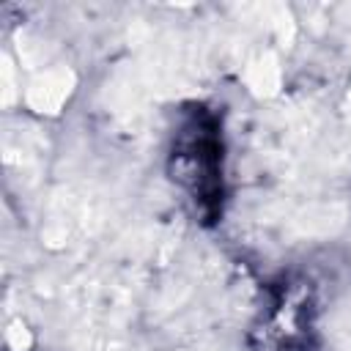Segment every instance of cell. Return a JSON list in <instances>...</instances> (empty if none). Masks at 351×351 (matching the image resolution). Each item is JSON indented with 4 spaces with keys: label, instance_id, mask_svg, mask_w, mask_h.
<instances>
[{
    "label": "cell",
    "instance_id": "cell-1",
    "mask_svg": "<svg viewBox=\"0 0 351 351\" xmlns=\"http://www.w3.org/2000/svg\"><path fill=\"white\" fill-rule=\"evenodd\" d=\"M77 77L71 69H55L47 71L41 77H36L27 90H25V101L30 110L41 112V115H58L66 104V99L74 93Z\"/></svg>",
    "mask_w": 351,
    "mask_h": 351
},
{
    "label": "cell",
    "instance_id": "cell-2",
    "mask_svg": "<svg viewBox=\"0 0 351 351\" xmlns=\"http://www.w3.org/2000/svg\"><path fill=\"white\" fill-rule=\"evenodd\" d=\"M247 88L258 96V99H271L277 90H280V82H282V71H280V60L274 52H263L261 58H255L250 66H247Z\"/></svg>",
    "mask_w": 351,
    "mask_h": 351
},
{
    "label": "cell",
    "instance_id": "cell-3",
    "mask_svg": "<svg viewBox=\"0 0 351 351\" xmlns=\"http://www.w3.org/2000/svg\"><path fill=\"white\" fill-rule=\"evenodd\" d=\"M269 16H271V25H274V33H277L280 44L282 47H291L293 33H296V25H293L291 11L282 3H274V5H269Z\"/></svg>",
    "mask_w": 351,
    "mask_h": 351
},
{
    "label": "cell",
    "instance_id": "cell-4",
    "mask_svg": "<svg viewBox=\"0 0 351 351\" xmlns=\"http://www.w3.org/2000/svg\"><path fill=\"white\" fill-rule=\"evenodd\" d=\"M5 343H8L11 351H30L33 335H30V329L22 321H11L8 329H5Z\"/></svg>",
    "mask_w": 351,
    "mask_h": 351
},
{
    "label": "cell",
    "instance_id": "cell-5",
    "mask_svg": "<svg viewBox=\"0 0 351 351\" xmlns=\"http://www.w3.org/2000/svg\"><path fill=\"white\" fill-rule=\"evenodd\" d=\"M0 80H3V96H0V101H3V107H11L14 99H16V88H14V69H11V58L8 55L0 58Z\"/></svg>",
    "mask_w": 351,
    "mask_h": 351
},
{
    "label": "cell",
    "instance_id": "cell-6",
    "mask_svg": "<svg viewBox=\"0 0 351 351\" xmlns=\"http://www.w3.org/2000/svg\"><path fill=\"white\" fill-rule=\"evenodd\" d=\"M44 241H47L49 247H60V244L66 241V230H60V228H47V230H44Z\"/></svg>",
    "mask_w": 351,
    "mask_h": 351
},
{
    "label": "cell",
    "instance_id": "cell-7",
    "mask_svg": "<svg viewBox=\"0 0 351 351\" xmlns=\"http://www.w3.org/2000/svg\"><path fill=\"white\" fill-rule=\"evenodd\" d=\"M348 104H351V90H348Z\"/></svg>",
    "mask_w": 351,
    "mask_h": 351
}]
</instances>
